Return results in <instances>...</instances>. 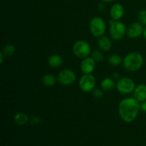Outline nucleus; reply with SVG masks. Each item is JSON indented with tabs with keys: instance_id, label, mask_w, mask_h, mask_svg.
<instances>
[{
	"instance_id": "1",
	"label": "nucleus",
	"mask_w": 146,
	"mask_h": 146,
	"mask_svg": "<svg viewBox=\"0 0 146 146\" xmlns=\"http://www.w3.org/2000/svg\"><path fill=\"white\" fill-rule=\"evenodd\" d=\"M141 110V103L134 97L125 98L118 104V114L125 123H131L138 116Z\"/></svg>"
},
{
	"instance_id": "2",
	"label": "nucleus",
	"mask_w": 146,
	"mask_h": 146,
	"mask_svg": "<svg viewBox=\"0 0 146 146\" xmlns=\"http://www.w3.org/2000/svg\"><path fill=\"white\" fill-rule=\"evenodd\" d=\"M144 64V58L138 52H131L127 54L123 60V66L126 71L135 72L141 69Z\"/></svg>"
},
{
	"instance_id": "3",
	"label": "nucleus",
	"mask_w": 146,
	"mask_h": 146,
	"mask_svg": "<svg viewBox=\"0 0 146 146\" xmlns=\"http://www.w3.org/2000/svg\"><path fill=\"white\" fill-rule=\"evenodd\" d=\"M110 36L114 41H120L126 34L127 27L120 21L111 19L109 21Z\"/></svg>"
},
{
	"instance_id": "4",
	"label": "nucleus",
	"mask_w": 146,
	"mask_h": 146,
	"mask_svg": "<svg viewBox=\"0 0 146 146\" xmlns=\"http://www.w3.org/2000/svg\"><path fill=\"white\" fill-rule=\"evenodd\" d=\"M89 30L91 35L99 38L105 35L106 31V24L104 19L99 17H95L89 22Z\"/></svg>"
},
{
	"instance_id": "5",
	"label": "nucleus",
	"mask_w": 146,
	"mask_h": 146,
	"mask_svg": "<svg viewBox=\"0 0 146 146\" xmlns=\"http://www.w3.org/2000/svg\"><path fill=\"white\" fill-rule=\"evenodd\" d=\"M72 51L74 56L81 59L90 56L92 52L91 45L84 40H78L76 41L73 45Z\"/></svg>"
},
{
	"instance_id": "6",
	"label": "nucleus",
	"mask_w": 146,
	"mask_h": 146,
	"mask_svg": "<svg viewBox=\"0 0 146 146\" xmlns=\"http://www.w3.org/2000/svg\"><path fill=\"white\" fill-rule=\"evenodd\" d=\"M115 88L120 94L126 95L133 93L135 84L133 80L129 77H122L117 81Z\"/></svg>"
},
{
	"instance_id": "7",
	"label": "nucleus",
	"mask_w": 146,
	"mask_h": 146,
	"mask_svg": "<svg viewBox=\"0 0 146 146\" xmlns=\"http://www.w3.org/2000/svg\"><path fill=\"white\" fill-rule=\"evenodd\" d=\"M96 81L95 76L92 74H83L78 81V86L80 90L84 93H89L95 89Z\"/></svg>"
},
{
	"instance_id": "8",
	"label": "nucleus",
	"mask_w": 146,
	"mask_h": 146,
	"mask_svg": "<svg viewBox=\"0 0 146 146\" xmlns=\"http://www.w3.org/2000/svg\"><path fill=\"white\" fill-rule=\"evenodd\" d=\"M57 80L63 86L72 85L76 80V75L74 71L66 68L59 71L57 76Z\"/></svg>"
},
{
	"instance_id": "9",
	"label": "nucleus",
	"mask_w": 146,
	"mask_h": 146,
	"mask_svg": "<svg viewBox=\"0 0 146 146\" xmlns=\"http://www.w3.org/2000/svg\"><path fill=\"white\" fill-rule=\"evenodd\" d=\"M145 27L140 22H133L127 27L126 35L131 38H137L143 34Z\"/></svg>"
},
{
	"instance_id": "10",
	"label": "nucleus",
	"mask_w": 146,
	"mask_h": 146,
	"mask_svg": "<svg viewBox=\"0 0 146 146\" xmlns=\"http://www.w3.org/2000/svg\"><path fill=\"white\" fill-rule=\"evenodd\" d=\"M96 62L94 61V58L91 56H88L87 58L82 59V61L80 64V68L83 74H92L96 68Z\"/></svg>"
},
{
	"instance_id": "11",
	"label": "nucleus",
	"mask_w": 146,
	"mask_h": 146,
	"mask_svg": "<svg viewBox=\"0 0 146 146\" xmlns=\"http://www.w3.org/2000/svg\"><path fill=\"white\" fill-rule=\"evenodd\" d=\"M125 14V9L121 4H115L110 9V15L112 19L120 21L123 17Z\"/></svg>"
},
{
	"instance_id": "12",
	"label": "nucleus",
	"mask_w": 146,
	"mask_h": 146,
	"mask_svg": "<svg viewBox=\"0 0 146 146\" xmlns=\"http://www.w3.org/2000/svg\"><path fill=\"white\" fill-rule=\"evenodd\" d=\"M97 45L98 48L103 52H107L111 50L112 47V42H111V38L107 36H102L99 37L97 41Z\"/></svg>"
},
{
	"instance_id": "13",
	"label": "nucleus",
	"mask_w": 146,
	"mask_h": 146,
	"mask_svg": "<svg viewBox=\"0 0 146 146\" xmlns=\"http://www.w3.org/2000/svg\"><path fill=\"white\" fill-rule=\"evenodd\" d=\"M133 97L140 103L146 101V85L144 84H138L135 86L133 91Z\"/></svg>"
},
{
	"instance_id": "14",
	"label": "nucleus",
	"mask_w": 146,
	"mask_h": 146,
	"mask_svg": "<svg viewBox=\"0 0 146 146\" xmlns=\"http://www.w3.org/2000/svg\"><path fill=\"white\" fill-rule=\"evenodd\" d=\"M64 60L58 54H52L48 58V64L51 68H57L62 66Z\"/></svg>"
},
{
	"instance_id": "15",
	"label": "nucleus",
	"mask_w": 146,
	"mask_h": 146,
	"mask_svg": "<svg viewBox=\"0 0 146 146\" xmlns=\"http://www.w3.org/2000/svg\"><path fill=\"white\" fill-rule=\"evenodd\" d=\"M116 83H115L113 78H105L101 81V88L104 91H111L115 87Z\"/></svg>"
},
{
	"instance_id": "16",
	"label": "nucleus",
	"mask_w": 146,
	"mask_h": 146,
	"mask_svg": "<svg viewBox=\"0 0 146 146\" xmlns=\"http://www.w3.org/2000/svg\"><path fill=\"white\" fill-rule=\"evenodd\" d=\"M14 121L17 125H25L29 121V118L27 114L25 113L19 112L17 113L14 115Z\"/></svg>"
},
{
	"instance_id": "17",
	"label": "nucleus",
	"mask_w": 146,
	"mask_h": 146,
	"mask_svg": "<svg viewBox=\"0 0 146 146\" xmlns=\"http://www.w3.org/2000/svg\"><path fill=\"white\" fill-rule=\"evenodd\" d=\"M57 78L56 76H54L53 74H47L46 75L44 76L42 78V82L47 87H52L54 86H55V84H56Z\"/></svg>"
},
{
	"instance_id": "18",
	"label": "nucleus",
	"mask_w": 146,
	"mask_h": 146,
	"mask_svg": "<svg viewBox=\"0 0 146 146\" xmlns=\"http://www.w3.org/2000/svg\"><path fill=\"white\" fill-rule=\"evenodd\" d=\"M123 58H121L119 54H113L108 57V61L110 65L112 66L116 67L120 66L121 64H123Z\"/></svg>"
},
{
	"instance_id": "19",
	"label": "nucleus",
	"mask_w": 146,
	"mask_h": 146,
	"mask_svg": "<svg viewBox=\"0 0 146 146\" xmlns=\"http://www.w3.org/2000/svg\"><path fill=\"white\" fill-rule=\"evenodd\" d=\"M1 51L5 55L6 57H9L12 56L15 53L16 48L13 44H7V45L4 46Z\"/></svg>"
},
{
	"instance_id": "20",
	"label": "nucleus",
	"mask_w": 146,
	"mask_h": 146,
	"mask_svg": "<svg viewBox=\"0 0 146 146\" xmlns=\"http://www.w3.org/2000/svg\"><path fill=\"white\" fill-rule=\"evenodd\" d=\"M103 51H101V50H97L95 49L94 51H92L91 54V56L94 59V61L96 63H100L104 60V54H103Z\"/></svg>"
},
{
	"instance_id": "21",
	"label": "nucleus",
	"mask_w": 146,
	"mask_h": 146,
	"mask_svg": "<svg viewBox=\"0 0 146 146\" xmlns=\"http://www.w3.org/2000/svg\"><path fill=\"white\" fill-rule=\"evenodd\" d=\"M138 21L144 27H146V9H142L138 14Z\"/></svg>"
},
{
	"instance_id": "22",
	"label": "nucleus",
	"mask_w": 146,
	"mask_h": 146,
	"mask_svg": "<svg viewBox=\"0 0 146 146\" xmlns=\"http://www.w3.org/2000/svg\"><path fill=\"white\" fill-rule=\"evenodd\" d=\"M93 96L96 99H101L104 97V91L101 88H95L93 91Z\"/></svg>"
},
{
	"instance_id": "23",
	"label": "nucleus",
	"mask_w": 146,
	"mask_h": 146,
	"mask_svg": "<svg viewBox=\"0 0 146 146\" xmlns=\"http://www.w3.org/2000/svg\"><path fill=\"white\" fill-rule=\"evenodd\" d=\"M40 121H41V119H40L39 117L34 116L31 119V123L32 125H38L40 123Z\"/></svg>"
},
{
	"instance_id": "24",
	"label": "nucleus",
	"mask_w": 146,
	"mask_h": 146,
	"mask_svg": "<svg viewBox=\"0 0 146 146\" xmlns=\"http://www.w3.org/2000/svg\"><path fill=\"white\" fill-rule=\"evenodd\" d=\"M98 9H99V11H104V10H105V9H106L105 3H104V1H102V2L100 3V4H98Z\"/></svg>"
},
{
	"instance_id": "25",
	"label": "nucleus",
	"mask_w": 146,
	"mask_h": 146,
	"mask_svg": "<svg viewBox=\"0 0 146 146\" xmlns=\"http://www.w3.org/2000/svg\"><path fill=\"white\" fill-rule=\"evenodd\" d=\"M141 110L146 113V101L141 103Z\"/></svg>"
},
{
	"instance_id": "26",
	"label": "nucleus",
	"mask_w": 146,
	"mask_h": 146,
	"mask_svg": "<svg viewBox=\"0 0 146 146\" xmlns=\"http://www.w3.org/2000/svg\"><path fill=\"white\" fill-rule=\"evenodd\" d=\"M5 55H4V54H3L2 51H0V64H2L3 62H4V58H5Z\"/></svg>"
},
{
	"instance_id": "27",
	"label": "nucleus",
	"mask_w": 146,
	"mask_h": 146,
	"mask_svg": "<svg viewBox=\"0 0 146 146\" xmlns=\"http://www.w3.org/2000/svg\"><path fill=\"white\" fill-rule=\"evenodd\" d=\"M112 78H113L114 80H115V79L118 80V79H119V78H120V75H119V74H118V72L113 73V75H112Z\"/></svg>"
},
{
	"instance_id": "28",
	"label": "nucleus",
	"mask_w": 146,
	"mask_h": 146,
	"mask_svg": "<svg viewBox=\"0 0 146 146\" xmlns=\"http://www.w3.org/2000/svg\"><path fill=\"white\" fill-rule=\"evenodd\" d=\"M143 36L144 38H145L146 41V27H145V29H144V32H143Z\"/></svg>"
},
{
	"instance_id": "29",
	"label": "nucleus",
	"mask_w": 146,
	"mask_h": 146,
	"mask_svg": "<svg viewBox=\"0 0 146 146\" xmlns=\"http://www.w3.org/2000/svg\"><path fill=\"white\" fill-rule=\"evenodd\" d=\"M102 1H104V3H109V2H112L114 0H101Z\"/></svg>"
}]
</instances>
